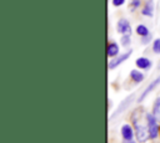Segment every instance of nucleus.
Returning <instances> with one entry per match:
<instances>
[{
	"mask_svg": "<svg viewBox=\"0 0 160 143\" xmlns=\"http://www.w3.org/2000/svg\"><path fill=\"white\" fill-rule=\"evenodd\" d=\"M125 2V0H112V5L114 6H121Z\"/></svg>",
	"mask_w": 160,
	"mask_h": 143,
	"instance_id": "17",
	"label": "nucleus"
},
{
	"mask_svg": "<svg viewBox=\"0 0 160 143\" xmlns=\"http://www.w3.org/2000/svg\"><path fill=\"white\" fill-rule=\"evenodd\" d=\"M139 5H140V0H132V1H131V4H130V10H131V11H134Z\"/></svg>",
	"mask_w": 160,
	"mask_h": 143,
	"instance_id": "15",
	"label": "nucleus"
},
{
	"mask_svg": "<svg viewBox=\"0 0 160 143\" xmlns=\"http://www.w3.org/2000/svg\"><path fill=\"white\" fill-rule=\"evenodd\" d=\"M116 30H118V32H120L122 35H130L131 34V26L126 19H120L118 21Z\"/></svg>",
	"mask_w": 160,
	"mask_h": 143,
	"instance_id": "5",
	"label": "nucleus"
},
{
	"mask_svg": "<svg viewBox=\"0 0 160 143\" xmlns=\"http://www.w3.org/2000/svg\"><path fill=\"white\" fill-rule=\"evenodd\" d=\"M119 53V46L116 42H110L106 47V55L109 57H115Z\"/></svg>",
	"mask_w": 160,
	"mask_h": 143,
	"instance_id": "8",
	"label": "nucleus"
},
{
	"mask_svg": "<svg viewBox=\"0 0 160 143\" xmlns=\"http://www.w3.org/2000/svg\"><path fill=\"white\" fill-rule=\"evenodd\" d=\"M150 40H151V34H149V35L144 36V37H142V40H141V42H142V44H148Z\"/></svg>",
	"mask_w": 160,
	"mask_h": 143,
	"instance_id": "16",
	"label": "nucleus"
},
{
	"mask_svg": "<svg viewBox=\"0 0 160 143\" xmlns=\"http://www.w3.org/2000/svg\"><path fill=\"white\" fill-rule=\"evenodd\" d=\"M136 34H138L139 36L144 37V36L149 35V29H148L145 25H138V26H136Z\"/></svg>",
	"mask_w": 160,
	"mask_h": 143,
	"instance_id": "12",
	"label": "nucleus"
},
{
	"mask_svg": "<svg viewBox=\"0 0 160 143\" xmlns=\"http://www.w3.org/2000/svg\"><path fill=\"white\" fill-rule=\"evenodd\" d=\"M158 67H159V68H160V62H159V65H158Z\"/></svg>",
	"mask_w": 160,
	"mask_h": 143,
	"instance_id": "19",
	"label": "nucleus"
},
{
	"mask_svg": "<svg viewBox=\"0 0 160 143\" xmlns=\"http://www.w3.org/2000/svg\"><path fill=\"white\" fill-rule=\"evenodd\" d=\"M135 65H136L139 68L148 70V68L151 67V61H150L149 58H146V57H139V58H136Z\"/></svg>",
	"mask_w": 160,
	"mask_h": 143,
	"instance_id": "7",
	"label": "nucleus"
},
{
	"mask_svg": "<svg viewBox=\"0 0 160 143\" xmlns=\"http://www.w3.org/2000/svg\"><path fill=\"white\" fill-rule=\"evenodd\" d=\"M158 85H160V76H159V77H156V78H155V80H154V81H152V82H151V83H150V85H149L144 91H142V93H141V95H140V97L138 98V102H142V101L145 99V97H146V96H148V95H149V93H150V92H151V91H152Z\"/></svg>",
	"mask_w": 160,
	"mask_h": 143,
	"instance_id": "6",
	"label": "nucleus"
},
{
	"mask_svg": "<svg viewBox=\"0 0 160 143\" xmlns=\"http://www.w3.org/2000/svg\"><path fill=\"white\" fill-rule=\"evenodd\" d=\"M152 116L156 118V121L160 123V97H158L152 103Z\"/></svg>",
	"mask_w": 160,
	"mask_h": 143,
	"instance_id": "10",
	"label": "nucleus"
},
{
	"mask_svg": "<svg viewBox=\"0 0 160 143\" xmlns=\"http://www.w3.org/2000/svg\"><path fill=\"white\" fill-rule=\"evenodd\" d=\"M130 41H131L130 35H124V36L121 37V45H122V46H125V47L130 45Z\"/></svg>",
	"mask_w": 160,
	"mask_h": 143,
	"instance_id": "14",
	"label": "nucleus"
},
{
	"mask_svg": "<svg viewBox=\"0 0 160 143\" xmlns=\"http://www.w3.org/2000/svg\"><path fill=\"white\" fill-rule=\"evenodd\" d=\"M141 14L145 15V16H150V17L154 15V4H152V0H148L146 1L145 6L141 10Z\"/></svg>",
	"mask_w": 160,
	"mask_h": 143,
	"instance_id": "9",
	"label": "nucleus"
},
{
	"mask_svg": "<svg viewBox=\"0 0 160 143\" xmlns=\"http://www.w3.org/2000/svg\"><path fill=\"white\" fill-rule=\"evenodd\" d=\"M146 113L142 108H136L131 113V123L134 127L135 137L138 143H145L148 139H150L149 131H148V119Z\"/></svg>",
	"mask_w": 160,
	"mask_h": 143,
	"instance_id": "1",
	"label": "nucleus"
},
{
	"mask_svg": "<svg viewBox=\"0 0 160 143\" xmlns=\"http://www.w3.org/2000/svg\"><path fill=\"white\" fill-rule=\"evenodd\" d=\"M152 51L155 53H160V39L154 40V42H152Z\"/></svg>",
	"mask_w": 160,
	"mask_h": 143,
	"instance_id": "13",
	"label": "nucleus"
},
{
	"mask_svg": "<svg viewBox=\"0 0 160 143\" xmlns=\"http://www.w3.org/2000/svg\"><path fill=\"white\" fill-rule=\"evenodd\" d=\"M144 73L142 72H140L139 70H131L130 71V78L135 82V83H140L142 80H144Z\"/></svg>",
	"mask_w": 160,
	"mask_h": 143,
	"instance_id": "11",
	"label": "nucleus"
},
{
	"mask_svg": "<svg viewBox=\"0 0 160 143\" xmlns=\"http://www.w3.org/2000/svg\"><path fill=\"white\" fill-rule=\"evenodd\" d=\"M146 119H148V131H149V136L150 139H155L159 137L160 133V128H159V122L156 121V118L152 116V113H146Z\"/></svg>",
	"mask_w": 160,
	"mask_h": 143,
	"instance_id": "2",
	"label": "nucleus"
},
{
	"mask_svg": "<svg viewBox=\"0 0 160 143\" xmlns=\"http://www.w3.org/2000/svg\"><path fill=\"white\" fill-rule=\"evenodd\" d=\"M131 52H132V50H130V51H126V52H124V53H121L120 56H116V57H114L110 62H109V68L110 70H112V68H115V67H118L120 63H122L130 55H131Z\"/></svg>",
	"mask_w": 160,
	"mask_h": 143,
	"instance_id": "4",
	"label": "nucleus"
},
{
	"mask_svg": "<svg viewBox=\"0 0 160 143\" xmlns=\"http://www.w3.org/2000/svg\"><path fill=\"white\" fill-rule=\"evenodd\" d=\"M122 143H136V142H134V139L132 141H124L122 139Z\"/></svg>",
	"mask_w": 160,
	"mask_h": 143,
	"instance_id": "18",
	"label": "nucleus"
},
{
	"mask_svg": "<svg viewBox=\"0 0 160 143\" xmlns=\"http://www.w3.org/2000/svg\"><path fill=\"white\" fill-rule=\"evenodd\" d=\"M121 137L124 141H132L135 137V132H134V127L130 124H122L121 129H120Z\"/></svg>",
	"mask_w": 160,
	"mask_h": 143,
	"instance_id": "3",
	"label": "nucleus"
}]
</instances>
